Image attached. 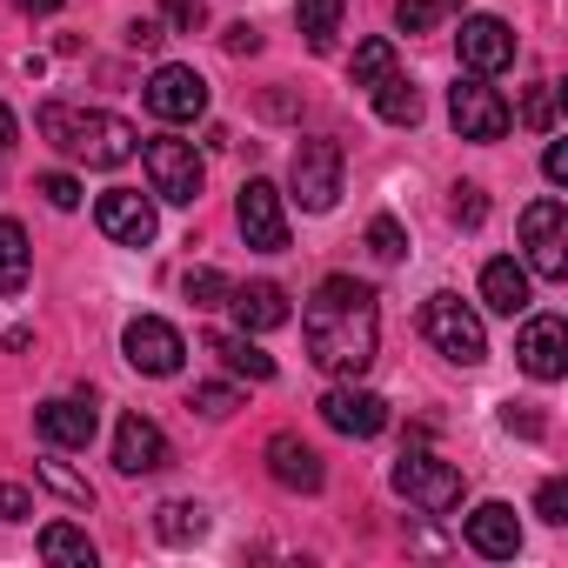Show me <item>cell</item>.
Instances as JSON below:
<instances>
[{
	"label": "cell",
	"instance_id": "obj_1",
	"mask_svg": "<svg viewBox=\"0 0 568 568\" xmlns=\"http://www.w3.org/2000/svg\"><path fill=\"white\" fill-rule=\"evenodd\" d=\"M302 335H308V362L335 382H355L368 362H375V342H382V308H375V288L355 274H328L308 315H302Z\"/></svg>",
	"mask_w": 568,
	"mask_h": 568
},
{
	"label": "cell",
	"instance_id": "obj_2",
	"mask_svg": "<svg viewBox=\"0 0 568 568\" xmlns=\"http://www.w3.org/2000/svg\"><path fill=\"white\" fill-rule=\"evenodd\" d=\"M41 134H48L61 154L88 161V168H121V161H134V148H141V134H134L121 114H108V108H68V101H48V108H41Z\"/></svg>",
	"mask_w": 568,
	"mask_h": 568
},
{
	"label": "cell",
	"instance_id": "obj_3",
	"mask_svg": "<svg viewBox=\"0 0 568 568\" xmlns=\"http://www.w3.org/2000/svg\"><path fill=\"white\" fill-rule=\"evenodd\" d=\"M422 328H428V342L442 348V362H455V368H481V362H488L481 315H475L462 295H428V308H422Z\"/></svg>",
	"mask_w": 568,
	"mask_h": 568
},
{
	"label": "cell",
	"instance_id": "obj_4",
	"mask_svg": "<svg viewBox=\"0 0 568 568\" xmlns=\"http://www.w3.org/2000/svg\"><path fill=\"white\" fill-rule=\"evenodd\" d=\"M141 161H148V181H154V194H161V201H174V207H194V201H201L207 168H201L194 141L154 134V141H141Z\"/></svg>",
	"mask_w": 568,
	"mask_h": 568
},
{
	"label": "cell",
	"instance_id": "obj_5",
	"mask_svg": "<svg viewBox=\"0 0 568 568\" xmlns=\"http://www.w3.org/2000/svg\"><path fill=\"white\" fill-rule=\"evenodd\" d=\"M395 488H402L422 515H448V508H462V468H455V462H435L428 448H402V462H395Z\"/></svg>",
	"mask_w": 568,
	"mask_h": 568
},
{
	"label": "cell",
	"instance_id": "obj_6",
	"mask_svg": "<svg viewBox=\"0 0 568 568\" xmlns=\"http://www.w3.org/2000/svg\"><path fill=\"white\" fill-rule=\"evenodd\" d=\"M521 247H528V274H541V281L568 274V214H561L555 194L521 207Z\"/></svg>",
	"mask_w": 568,
	"mask_h": 568
},
{
	"label": "cell",
	"instance_id": "obj_7",
	"mask_svg": "<svg viewBox=\"0 0 568 568\" xmlns=\"http://www.w3.org/2000/svg\"><path fill=\"white\" fill-rule=\"evenodd\" d=\"M448 121H455V134H462V141H501V134H508V121H515V108H508L481 74H468V81H455V88H448Z\"/></svg>",
	"mask_w": 568,
	"mask_h": 568
},
{
	"label": "cell",
	"instance_id": "obj_8",
	"mask_svg": "<svg viewBox=\"0 0 568 568\" xmlns=\"http://www.w3.org/2000/svg\"><path fill=\"white\" fill-rule=\"evenodd\" d=\"M295 201L308 214H328L342 201V141H302L295 148Z\"/></svg>",
	"mask_w": 568,
	"mask_h": 568
},
{
	"label": "cell",
	"instance_id": "obj_9",
	"mask_svg": "<svg viewBox=\"0 0 568 568\" xmlns=\"http://www.w3.org/2000/svg\"><path fill=\"white\" fill-rule=\"evenodd\" d=\"M234 221H241L247 247H261V254H281V247H288V214H281V187H274V181H247L241 201H234Z\"/></svg>",
	"mask_w": 568,
	"mask_h": 568
},
{
	"label": "cell",
	"instance_id": "obj_10",
	"mask_svg": "<svg viewBox=\"0 0 568 568\" xmlns=\"http://www.w3.org/2000/svg\"><path fill=\"white\" fill-rule=\"evenodd\" d=\"M94 221H101V234L108 241H121V247H148L154 241V201L141 194V187H108L101 201H94Z\"/></svg>",
	"mask_w": 568,
	"mask_h": 568
},
{
	"label": "cell",
	"instance_id": "obj_11",
	"mask_svg": "<svg viewBox=\"0 0 568 568\" xmlns=\"http://www.w3.org/2000/svg\"><path fill=\"white\" fill-rule=\"evenodd\" d=\"M121 355H128L141 375H174V368H181V355H187V342H181V328H174V322L141 315V322H128Z\"/></svg>",
	"mask_w": 568,
	"mask_h": 568
},
{
	"label": "cell",
	"instance_id": "obj_12",
	"mask_svg": "<svg viewBox=\"0 0 568 568\" xmlns=\"http://www.w3.org/2000/svg\"><path fill=\"white\" fill-rule=\"evenodd\" d=\"M322 422H328L335 435L368 442V435H382V428H388V402H382V395H368V388H355V382H342V388H328V395H322Z\"/></svg>",
	"mask_w": 568,
	"mask_h": 568
},
{
	"label": "cell",
	"instance_id": "obj_13",
	"mask_svg": "<svg viewBox=\"0 0 568 568\" xmlns=\"http://www.w3.org/2000/svg\"><path fill=\"white\" fill-rule=\"evenodd\" d=\"M455 48H462V68H468V74H501V68L515 61V34H508V21H495V14H468L462 34H455Z\"/></svg>",
	"mask_w": 568,
	"mask_h": 568
},
{
	"label": "cell",
	"instance_id": "obj_14",
	"mask_svg": "<svg viewBox=\"0 0 568 568\" xmlns=\"http://www.w3.org/2000/svg\"><path fill=\"white\" fill-rule=\"evenodd\" d=\"M148 108L161 114V121H201L207 114V81L194 74V68H154V81H148Z\"/></svg>",
	"mask_w": 568,
	"mask_h": 568
},
{
	"label": "cell",
	"instance_id": "obj_15",
	"mask_svg": "<svg viewBox=\"0 0 568 568\" xmlns=\"http://www.w3.org/2000/svg\"><path fill=\"white\" fill-rule=\"evenodd\" d=\"M515 355H521V368L535 382H561L568 375V328H561V315H528Z\"/></svg>",
	"mask_w": 568,
	"mask_h": 568
},
{
	"label": "cell",
	"instance_id": "obj_16",
	"mask_svg": "<svg viewBox=\"0 0 568 568\" xmlns=\"http://www.w3.org/2000/svg\"><path fill=\"white\" fill-rule=\"evenodd\" d=\"M114 468L121 475H161L168 468V435L148 415H121V428H114Z\"/></svg>",
	"mask_w": 568,
	"mask_h": 568
},
{
	"label": "cell",
	"instance_id": "obj_17",
	"mask_svg": "<svg viewBox=\"0 0 568 568\" xmlns=\"http://www.w3.org/2000/svg\"><path fill=\"white\" fill-rule=\"evenodd\" d=\"M34 428H41L54 448H88L94 428H101V415H94V402H81V395H54V402L34 408Z\"/></svg>",
	"mask_w": 568,
	"mask_h": 568
},
{
	"label": "cell",
	"instance_id": "obj_18",
	"mask_svg": "<svg viewBox=\"0 0 568 568\" xmlns=\"http://www.w3.org/2000/svg\"><path fill=\"white\" fill-rule=\"evenodd\" d=\"M267 475H274L281 488H295V495H315V488L328 481L322 455H315L302 435H274V442H267Z\"/></svg>",
	"mask_w": 568,
	"mask_h": 568
},
{
	"label": "cell",
	"instance_id": "obj_19",
	"mask_svg": "<svg viewBox=\"0 0 568 568\" xmlns=\"http://www.w3.org/2000/svg\"><path fill=\"white\" fill-rule=\"evenodd\" d=\"M468 548L488 555V561H508V555L521 548V521H515V508H508V501H481V508L468 515Z\"/></svg>",
	"mask_w": 568,
	"mask_h": 568
},
{
	"label": "cell",
	"instance_id": "obj_20",
	"mask_svg": "<svg viewBox=\"0 0 568 568\" xmlns=\"http://www.w3.org/2000/svg\"><path fill=\"white\" fill-rule=\"evenodd\" d=\"M227 308H234L241 335H267V328L288 322V295H281L274 281H247V288H234V295H227Z\"/></svg>",
	"mask_w": 568,
	"mask_h": 568
},
{
	"label": "cell",
	"instance_id": "obj_21",
	"mask_svg": "<svg viewBox=\"0 0 568 568\" xmlns=\"http://www.w3.org/2000/svg\"><path fill=\"white\" fill-rule=\"evenodd\" d=\"M481 302H488V315H528V302H535V288H528V267L521 261H488L481 267Z\"/></svg>",
	"mask_w": 568,
	"mask_h": 568
},
{
	"label": "cell",
	"instance_id": "obj_22",
	"mask_svg": "<svg viewBox=\"0 0 568 568\" xmlns=\"http://www.w3.org/2000/svg\"><path fill=\"white\" fill-rule=\"evenodd\" d=\"M28 267H34V247H28L21 221L0 214V295H21L28 288Z\"/></svg>",
	"mask_w": 568,
	"mask_h": 568
},
{
	"label": "cell",
	"instance_id": "obj_23",
	"mask_svg": "<svg viewBox=\"0 0 568 568\" xmlns=\"http://www.w3.org/2000/svg\"><path fill=\"white\" fill-rule=\"evenodd\" d=\"M207 355H221V368H234L247 382H274V355H261L247 335H207Z\"/></svg>",
	"mask_w": 568,
	"mask_h": 568
},
{
	"label": "cell",
	"instance_id": "obj_24",
	"mask_svg": "<svg viewBox=\"0 0 568 568\" xmlns=\"http://www.w3.org/2000/svg\"><path fill=\"white\" fill-rule=\"evenodd\" d=\"M41 555L61 561V568H94V541H88V528H74V521H48V528H41Z\"/></svg>",
	"mask_w": 568,
	"mask_h": 568
},
{
	"label": "cell",
	"instance_id": "obj_25",
	"mask_svg": "<svg viewBox=\"0 0 568 568\" xmlns=\"http://www.w3.org/2000/svg\"><path fill=\"white\" fill-rule=\"evenodd\" d=\"M295 21L308 34L315 54H335V34H342V0H295Z\"/></svg>",
	"mask_w": 568,
	"mask_h": 568
},
{
	"label": "cell",
	"instance_id": "obj_26",
	"mask_svg": "<svg viewBox=\"0 0 568 568\" xmlns=\"http://www.w3.org/2000/svg\"><path fill=\"white\" fill-rule=\"evenodd\" d=\"M375 114H382L388 128H415V121H422V94H415V81H402V74L375 81Z\"/></svg>",
	"mask_w": 568,
	"mask_h": 568
},
{
	"label": "cell",
	"instance_id": "obj_27",
	"mask_svg": "<svg viewBox=\"0 0 568 568\" xmlns=\"http://www.w3.org/2000/svg\"><path fill=\"white\" fill-rule=\"evenodd\" d=\"M154 535L161 541H201L207 535V508L201 501H161L154 508Z\"/></svg>",
	"mask_w": 568,
	"mask_h": 568
},
{
	"label": "cell",
	"instance_id": "obj_28",
	"mask_svg": "<svg viewBox=\"0 0 568 568\" xmlns=\"http://www.w3.org/2000/svg\"><path fill=\"white\" fill-rule=\"evenodd\" d=\"M181 288H187V302H194V308H227L234 281H227L221 267H187V281H181Z\"/></svg>",
	"mask_w": 568,
	"mask_h": 568
},
{
	"label": "cell",
	"instance_id": "obj_29",
	"mask_svg": "<svg viewBox=\"0 0 568 568\" xmlns=\"http://www.w3.org/2000/svg\"><path fill=\"white\" fill-rule=\"evenodd\" d=\"M388 74H395V41H382V34L362 41V48H355V88H375V81H388Z\"/></svg>",
	"mask_w": 568,
	"mask_h": 568
},
{
	"label": "cell",
	"instance_id": "obj_30",
	"mask_svg": "<svg viewBox=\"0 0 568 568\" xmlns=\"http://www.w3.org/2000/svg\"><path fill=\"white\" fill-rule=\"evenodd\" d=\"M368 254H375L382 267H395V261L408 254V234H402L395 214H375V221H368Z\"/></svg>",
	"mask_w": 568,
	"mask_h": 568
},
{
	"label": "cell",
	"instance_id": "obj_31",
	"mask_svg": "<svg viewBox=\"0 0 568 568\" xmlns=\"http://www.w3.org/2000/svg\"><path fill=\"white\" fill-rule=\"evenodd\" d=\"M448 8H462V0H395V28L402 34H428Z\"/></svg>",
	"mask_w": 568,
	"mask_h": 568
},
{
	"label": "cell",
	"instance_id": "obj_32",
	"mask_svg": "<svg viewBox=\"0 0 568 568\" xmlns=\"http://www.w3.org/2000/svg\"><path fill=\"white\" fill-rule=\"evenodd\" d=\"M41 481H48L54 495H68L74 508H94V488H88V481H81V475L68 468V462H41Z\"/></svg>",
	"mask_w": 568,
	"mask_h": 568
},
{
	"label": "cell",
	"instance_id": "obj_33",
	"mask_svg": "<svg viewBox=\"0 0 568 568\" xmlns=\"http://www.w3.org/2000/svg\"><path fill=\"white\" fill-rule=\"evenodd\" d=\"M161 21L174 34H201L207 28V0H161Z\"/></svg>",
	"mask_w": 568,
	"mask_h": 568
},
{
	"label": "cell",
	"instance_id": "obj_34",
	"mask_svg": "<svg viewBox=\"0 0 568 568\" xmlns=\"http://www.w3.org/2000/svg\"><path fill=\"white\" fill-rule=\"evenodd\" d=\"M521 121H528L535 134H548V128H555V88H548V81H535V88L521 94Z\"/></svg>",
	"mask_w": 568,
	"mask_h": 568
},
{
	"label": "cell",
	"instance_id": "obj_35",
	"mask_svg": "<svg viewBox=\"0 0 568 568\" xmlns=\"http://www.w3.org/2000/svg\"><path fill=\"white\" fill-rule=\"evenodd\" d=\"M187 408H201V415H214V422H221V415H234V408H241V395H234L227 382H201V388L187 395Z\"/></svg>",
	"mask_w": 568,
	"mask_h": 568
},
{
	"label": "cell",
	"instance_id": "obj_36",
	"mask_svg": "<svg viewBox=\"0 0 568 568\" xmlns=\"http://www.w3.org/2000/svg\"><path fill=\"white\" fill-rule=\"evenodd\" d=\"M448 207H455V221H462V227H481V221H488V194H481L475 181H462Z\"/></svg>",
	"mask_w": 568,
	"mask_h": 568
},
{
	"label": "cell",
	"instance_id": "obj_37",
	"mask_svg": "<svg viewBox=\"0 0 568 568\" xmlns=\"http://www.w3.org/2000/svg\"><path fill=\"white\" fill-rule=\"evenodd\" d=\"M41 194H48V207H81V181L74 174H41Z\"/></svg>",
	"mask_w": 568,
	"mask_h": 568
},
{
	"label": "cell",
	"instance_id": "obj_38",
	"mask_svg": "<svg viewBox=\"0 0 568 568\" xmlns=\"http://www.w3.org/2000/svg\"><path fill=\"white\" fill-rule=\"evenodd\" d=\"M34 515V495L21 481H0V521H28Z\"/></svg>",
	"mask_w": 568,
	"mask_h": 568
},
{
	"label": "cell",
	"instance_id": "obj_39",
	"mask_svg": "<svg viewBox=\"0 0 568 568\" xmlns=\"http://www.w3.org/2000/svg\"><path fill=\"white\" fill-rule=\"evenodd\" d=\"M535 515H541V521H568V488H561V481H541Z\"/></svg>",
	"mask_w": 568,
	"mask_h": 568
},
{
	"label": "cell",
	"instance_id": "obj_40",
	"mask_svg": "<svg viewBox=\"0 0 568 568\" xmlns=\"http://www.w3.org/2000/svg\"><path fill=\"white\" fill-rule=\"evenodd\" d=\"M221 48H227V54H261V34H254L247 21H234V28L221 34Z\"/></svg>",
	"mask_w": 568,
	"mask_h": 568
},
{
	"label": "cell",
	"instance_id": "obj_41",
	"mask_svg": "<svg viewBox=\"0 0 568 568\" xmlns=\"http://www.w3.org/2000/svg\"><path fill=\"white\" fill-rule=\"evenodd\" d=\"M541 174H548L555 187L568 181V148H561V141H548V154H541Z\"/></svg>",
	"mask_w": 568,
	"mask_h": 568
},
{
	"label": "cell",
	"instance_id": "obj_42",
	"mask_svg": "<svg viewBox=\"0 0 568 568\" xmlns=\"http://www.w3.org/2000/svg\"><path fill=\"white\" fill-rule=\"evenodd\" d=\"M501 422H508L515 435H541V415H535V408H515V402H508V408H501Z\"/></svg>",
	"mask_w": 568,
	"mask_h": 568
},
{
	"label": "cell",
	"instance_id": "obj_43",
	"mask_svg": "<svg viewBox=\"0 0 568 568\" xmlns=\"http://www.w3.org/2000/svg\"><path fill=\"white\" fill-rule=\"evenodd\" d=\"M128 41H134V48H161L168 34H161V21H134V28H128Z\"/></svg>",
	"mask_w": 568,
	"mask_h": 568
},
{
	"label": "cell",
	"instance_id": "obj_44",
	"mask_svg": "<svg viewBox=\"0 0 568 568\" xmlns=\"http://www.w3.org/2000/svg\"><path fill=\"white\" fill-rule=\"evenodd\" d=\"M14 148V114H8V101H0V154Z\"/></svg>",
	"mask_w": 568,
	"mask_h": 568
},
{
	"label": "cell",
	"instance_id": "obj_45",
	"mask_svg": "<svg viewBox=\"0 0 568 568\" xmlns=\"http://www.w3.org/2000/svg\"><path fill=\"white\" fill-rule=\"evenodd\" d=\"M14 8H21V14H54L61 0H14Z\"/></svg>",
	"mask_w": 568,
	"mask_h": 568
}]
</instances>
